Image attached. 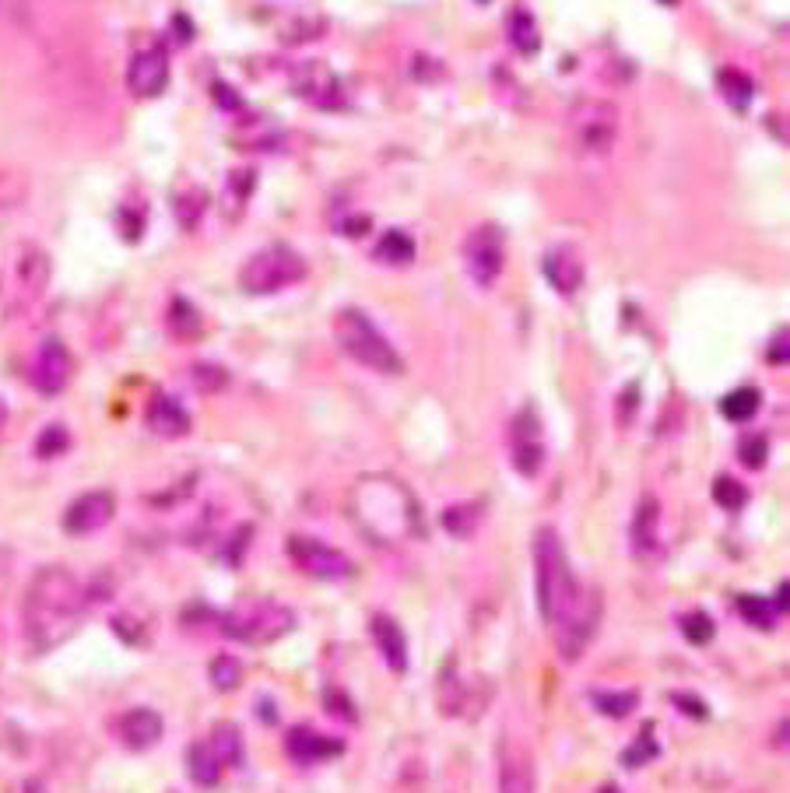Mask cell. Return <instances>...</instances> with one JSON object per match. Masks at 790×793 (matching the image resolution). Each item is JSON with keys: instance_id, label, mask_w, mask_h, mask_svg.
Returning a JSON list of instances; mask_svg holds the SVG:
<instances>
[{"instance_id": "6da1fadb", "label": "cell", "mask_w": 790, "mask_h": 793, "mask_svg": "<svg viewBox=\"0 0 790 793\" xmlns=\"http://www.w3.org/2000/svg\"><path fill=\"white\" fill-rule=\"evenodd\" d=\"M85 608H88L85 583L63 565H42L32 576L22 605V625L32 654L57 649L85 618Z\"/></svg>"}, {"instance_id": "7a4b0ae2", "label": "cell", "mask_w": 790, "mask_h": 793, "mask_svg": "<svg viewBox=\"0 0 790 793\" xmlns=\"http://www.w3.org/2000/svg\"><path fill=\"white\" fill-rule=\"evenodd\" d=\"M348 513H352L358 534H366L376 548H393L418 534V502L408 491L404 481L390 478V474H366L355 481L352 499H348Z\"/></svg>"}, {"instance_id": "3957f363", "label": "cell", "mask_w": 790, "mask_h": 793, "mask_svg": "<svg viewBox=\"0 0 790 793\" xmlns=\"http://www.w3.org/2000/svg\"><path fill=\"white\" fill-rule=\"evenodd\" d=\"M534 600H537V614H542L545 625H556L559 618L576 605L583 597V586L569 565L566 545L556 527H537L534 530Z\"/></svg>"}, {"instance_id": "277c9868", "label": "cell", "mask_w": 790, "mask_h": 793, "mask_svg": "<svg viewBox=\"0 0 790 793\" xmlns=\"http://www.w3.org/2000/svg\"><path fill=\"white\" fill-rule=\"evenodd\" d=\"M330 330H335V341H338L341 352L352 362H358L362 369H373L379 376H401L404 373L401 352L384 338V330L373 324L369 313H362L355 306H344L335 316V327Z\"/></svg>"}, {"instance_id": "5b68a950", "label": "cell", "mask_w": 790, "mask_h": 793, "mask_svg": "<svg viewBox=\"0 0 790 793\" xmlns=\"http://www.w3.org/2000/svg\"><path fill=\"white\" fill-rule=\"evenodd\" d=\"M295 629V611L278 600H243L221 614V632L246 646H271Z\"/></svg>"}, {"instance_id": "8992f818", "label": "cell", "mask_w": 790, "mask_h": 793, "mask_svg": "<svg viewBox=\"0 0 790 793\" xmlns=\"http://www.w3.org/2000/svg\"><path fill=\"white\" fill-rule=\"evenodd\" d=\"M306 260L299 257V249H292L289 243H271V246H264L257 249L253 257L243 264V271H240V289L246 295H278L284 289H292V284H299L306 278Z\"/></svg>"}, {"instance_id": "52a82bcc", "label": "cell", "mask_w": 790, "mask_h": 793, "mask_svg": "<svg viewBox=\"0 0 790 793\" xmlns=\"http://www.w3.org/2000/svg\"><path fill=\"white\" fill-rule=\"evenodd\" d=\"M569 131L583 155H608L619 141V109L605 99H580L569 113Z\"/></svg>"}, {"instance_id": "ba28073f", "label": "cell", "mask_w": 790, "mask_h": 793, "mask_svg": "<svg viewBox=\"0 0 790 793\" xmlns=\"http://www.w3.org/2000/svg\"><path fill=\"white\" fill-rule=\"evenodd\" d=\"M506 450H510V464L520 478H537L545 471L548 447H545V425L534 404H524L510 422L506 432Z\"/></svg>"}, {"instance_id": "9c48e42d", "label": "cell", "mask_w": 790, "mask_h": 793, "mask_svg": "<svg viewBox=\"0 0 790 793\" xmlns=\"http://www.w3.org/2000/svg\"><path fill=\"white\" fill-rule=\"evenodd\" d=\"M597 622H600V594L587 586L576 605L569 608L556 625H548L551 636H556L559 657L566 663H576L583 657V649L591 646L594 632H597Z\"/></svg>"}, {"instance_id": "30bf717a", "label": "cell", "mask_w": 790, "mask_h": 793, "mask_svg": "<svg viewBox=\"0 0 790 793\" xmlns=\"http://www.w3.org/2000/svg\"><path fill=\"white\" fill-rule=\"evenodd\" d=\"M289 559L295 562L299 573L324 580V583H341V580L355 576V562L348 559L341 548L320 541V537H309V534L289 537Z\"/></svg>"}, {"instance_id": "8fae6325", "label": "cell", "mask_w": 790, "mask_h": 793, "mask_svg": "<svg viewBox=\"0 0 790 793\" xmlns=\"http://www.w3.org/2000/svg\"><path fill=\"white\" fill-rule=\"evenodd\" d=\"M464 267L478 289H493L506 267V235L493 221L474 225L464 240Z\"/></svg>"}, {"instance_id": "7c38bea8", "label": "cell", "mask_w": 790, "mask_h": 793, "mask_svg": "<svg viewBox=\"0 0 790 793\" xmlns=\"http://www.w3.org/2000/svg\"><path fill=\"white\" fill-rule=\"evenodd\" d=\"M71 376H74V355H71V347L63 344L60 338H46L39 344L36 358H32V369H28L32 387H36L42 396H57V393L68 390Z\"/></svg>"}, {"instance_id": "4fadbf2b", "label": "cell", "mask_w": 790, "mask_h": 793, "mask_svg": "<svg viewBox=\"0 0 790 793\" xmlns=\"http://www.w3.org/2000/svg\"><path fill=\"white\" fill-rule=\"evenodd\" d=\"M50 253H46L39 243H25V249L19 253V264H14V306L19 309H32L50 289Z\"/></svg>"}, {"instance_id": "5bb4252c", "label": "cell", "mask_w": 790, "mask_h": 793, "mask_svg": "<svg viewBox=\"0 0 790 793\" xmlns=\"http://www.w3.org/2000/svg\"><path fill=\"white\" fill-rule=\"evenodd\" d=\"M169 85V53L162 42H148L131 57L126 68V88L137 99H158Z\"/></svg>"}, {"instance_id": "9a60e30c", "label": "cell", "mask_w": 790, "mask_h": 793, "mask_svg": "<svg viewBox=\"0 0 790 793\" xmlns=\"http://www.w3.org/2000/svg\"><path fill=\"white\" fill-rule=\"evenodd\" d=\"M292 91L316 109H344V102H348V95L341 88V77L320 60H309V63H303V68H295Z\"/></svg>"}, {"instance_id": "2e32d148", "label": "cell", "mask_w": 790, "mask_h": 793, "mask_svg": "<svg viewBox=\"0 0 790 793\" xmlns=\"http://www.w3.org/2000/svg\"><path fill=\"white\" fill-rule=\"evenodd\" d=\"M113 516H117V496L106 488H95V491H85V496H77L68 505V513H63V530L74 537H85V534L102 530Z\"/></svg>"}, {"instance_id": "e0dca14e", "label": "cell", "mask_w": 790, "mask_h": 793, "mask_svg": "<svg viewBox=\"0 0 790 793\" xmlns=\"http://www.w3.org/2000/svg\"><path fill=\"white\" fill-rule=\"evenodd\" d=\"M499 793H537L534 758L513 737L499 744Z\"/></svg>"}, {"instance_id": "ac0fdd59", "label": "cell", "mask_w": 790, "mask_h": 793, "mask_svg": "<svg viewBox=\"0 0 790 793\" xmlns=\"http://www.w3.org/2000/svg\"><path fill=\"white\" fill-rule=\"evenodd\" d=\"M284 752H289V758L295 766H320V762H330V758H338L344 752V741L316 734L313 727L299 723L284 734Z\"/></svg>"}, {"instance_id": "d6986e66", "label": "cell", "mask_w": 790, "mask_h": 793, "mask_svg": "<svg viewBox=\"0 0 790 793\" xmlns=\"http://www.w3.org/2000/svg\"><path fill=\"white\" fill-rule=\"evenodd\" d=\"M542 271H545V281L556 289L559 295L566 298H573L580 292V284H583V257H580V249L573 243H556L548 253H545V264H542Z\"/></svg>"}, {"instance_id": "ffe728a7", "label": "cell", "mask_w": 790, "mask_h": 793, "mask_svg": "<svg viewBox=\"0 0 790 793\" xmlns=\"http://www.w3.org/2000/svg\"><path fill=\"white\" fill-rule=\"evenodd\" d=\"M629 545L632 554L640 562H651L660 554V502L657 496H643L636 502V513H632V527H629Z\"/></svg>"}, {"instance_id": "44dd1931", "label": "cell", "mask_w": 790, "mask_h": 793, "mask_svg": "<svg viewBox=\"0 0 790 793\" xmlns=\"http://www.w3.org/2000/svg\"><path fill=\"white\" fill-rule=\"evenodd\" d=\"M117 731H120V741L131 752H148V748H155L158 741H162L166 723H162V717H158L155 709L134 706V709H126L123 717H120Z\"/></svg>"}, {"instance_id": "7402d4cb", "label": "cell", "mask_w": 790, "mask_h": 793, "mask_svg": "<svg viewBox=\"0 0 790 793\" xmlns=\"http://www.w3.org/2000/svg\"><path fill=\"white\" fill-rule=\"evenodd\" d=\"M145 425L162 439H183L190 432V411L183 407L180 396L172 393H155L145 411Z\"/></svg>"}, {"instance_id": "603a6c76", "label": "cell", "mask_w": 790, "mask_h": 793, "mask_svg": "<svg viewBox=\"0 0 790 793\" xmlns=\"http://www.w3.org/2000/svg\"><path fill=\"white\" fill-rule=\"evenodd\" d=\"M373 643L379 649V657H384V663L393 671V674H408V636H404V629L398 625V618H390V614H373Z\"/></svg>"}, {"instance_id": "cb8c5ba5", "label": "cell", "mask_w": 790, "mask_h": 793, "mask_svg": "<svg viewBox=\"0 0 790 793\" xmlns=\"http://www.w3.org/2000/svg\"><path fill=\"white\" fill-rule=\"evenodd\" d=\"M506 39H510V46L520 57H537V50H542V32H537L531 8L524 4L510 8V14H506Z\"/></svg>"}, {"instance_id": "d4e9b609", "label": "cell", "mask_w": 790, "mask_h": 793, "mask_svg": "<svg viewBox=\"0 0 790 793\" xmlns=\"http://www.w3.org/2000/svg\"><path fill=\"white\" fill-rule=\"evenodd\" d=\"M208 748L218 758L221 769H235L243 766V734L235 723H215V731L208 737Z\"/></svg>"}, {"instance_id": "484cf974", "label": "cell", "mask_w": 790, "mask_h": 793, "mask_svg": "<svg viewBox=\"0 0 790 793\" xmlns=\"http://www.w3.org/2000/svg\"><path fill=\"white\" fill-rule=\"evenodd\" d=\"M221 772H226V769L218 766V758L211 755L208 741L190 744V748H186V776H190V780H194L197 786H204V790H211V786H218Z\"/></svg>"}, {"instance_id": "4316f807", "label": "cell", "mask_w": 790, "mask_h": 793, "mask_svg": "<svg viewBox=\"0 0 790 793\" xmlns=\"http://www.w3.org/2000/svg\"><path fill=\"white\" fill-rule=\"evenodd\" d=\"M373 257L387 267H408L411 260H415V240L401 229H390V232L379 235V243L373 246Z\"/></svg>"}, {"instance_id": "83f0119b", "label": "cell", "mask_w": 790, "mask_h": 793, "mask_svg": "<svg viewBox=\"0 0 790 793\" xmlns=\"http://www.w3.org/2000/svg\"><path fill=\"white\" fill-rule=\"evenodd\" d=\"M717 88L727 99V106H734L738 113H745L749 102H752V95H755V82L745 71H738V68H724L717 74Z\"/></svg>"}, {"instance_id": "f1b7e54d", "label": "cell", "mask_w": 790, "mask_h": 793, "mask_svg": "<svg viewBox=\"0 0 790 793\" xmlns=\"http://www.w3.org/2000/svg\"><path fill=\"white\" fill-rule=\"evenodd\" d=\"M758 407H763V393L755 387H738L720 401V415L727 422H749L758 415Z\"/></svg>"}, {"instance_id": "f546056e", "label": "cell", "mask_w": 790, "mask_h": 793, "mask_svg": "<svg viewBox=\"0 0 790 793\" xmlns=\"http://www.w3.org/2000/svg\"><path fill=\"white\" fill-rule=\"evenodd\" d=\"M166 327L172 330V338L194 341L200 334V313L194 309V303H186V298H172V303H169V316H166Z\"/></svg>"}, {"instance_id": "4dcf8cb0", "label": "cell", "mask_w": 790, "mask_h": 793, "mask_svg": "<svg viewBox=\"0 0 790 793\" xmlns=\"http://www.w3.org/2000/svg\"><path fill=\"white\" fill-rule=\"evenodd\" d=\"M253 169H235V172H229V183H226V190H221V200H226V208H229V215L232 218H240L243 215V208L250 204V197H253Z\"/></svg>"}, {"instance_id": "1f68e13d", "label": "cell", "mask_w": 790, "mask_h": 793, "mask_svg": "<svg viewBox=\"0 0 790 793\" xmlns=\"http://www.w3.org/2000/svg\"><path fill=\"white\" fill-rule=\"evenodd\" d=\"M591 703L597 706L600 717H608V720H625L629 712H636L640 695H636V692H591Z\"/></svg>"}, {"instance_id": "d6a6232c", "label": "cell", "mask_w": 790, "mask_h": 793, "mask_svg": "<svg viewBox=\"0 0 790 793\" xmlns=\"http://www.w3.org/2000/svg\"><path fill=\"white\" fill-rule=\"evenodd\" d=\"M208 674H211V685L218 692H235L243 685V663H240V657H232V654H218L211 660Z\"/></svg>"}, {"instance_id": "836d02e7", "label": "cell", "mask_w": 790, "mask_h": 793, "mask_svg": "<svg viewBox=\"0 0 790 793\" xmlns=\"http://www.w3.org/2000/svg\"><path fill=\"white\" fill-rule=\"evenodd\" d=\"M678 629H682L685 643H692V646H709L717 636L714 618H709L706 611H685L682 618H678Z\"/></svg>"}, {"instance_id": "e575fe53", "label": "cell", "mask_w": 790, "mask_h": 793, "mask_svg": "<svg viewBox=\"0 0 790 793\" xmlns=\"http://www.w3.org/2000/svg\"><path fill=\"white\" fill-rule=\"evenodd\" d=\"M478 523H482V510L478 505H471V502H464V505H450L447 513H442V527H447V534H453V537H471L474 530H478Z\"/></svg>"}, {"instance_id": "d590c367", "label": "cell", "mask_w": 790, "mask_h": 793, "mask_svg": "<svg viewBox=\"0 0 790 793\" xmlns=\"http://www.w3.org/2000/svg\"><path fill=\"white\" fill-rule=\"evenodd\" d=\"M25 197H28V183L22 172L11 166H0V211L22 208Z\"/></svg>"}, {"instance_id": "8d00e7d4", "label": "cell", "mask_w": 790, "mask_h": 793, "mask_svg": "<svg viewBox=\"0 0 790 793\" xmlns=\"http://www.w3.org/2000/svg\"><path fill=\"white\" fill-rule=\"evenodd\" d=\"M738 614L745 618L752 629H763V632H769L773 625H777V611H773V605L766 597H752V594L738 597Z\"/></svg>"}, {"instance_id": "74e56055", "label": "cell", "mask_w": 790, "mask_h": 793, "mask_svg": "<svg viewBox=\"0 0 790 793\" xmlns=\"http://www.w3.org/2000/svg\"><path fill=\"white\" fill-rule=\"evenodd\" d=\"M714 502L720 505V510L727 513H738V510H745V502H749V488L734 481V478H727V474H720V478L714 481Z\"/></svg>"}, {"instance_id": "f35d334b", "label": "cell", "mask_w": 790, "mask_h": 793, "mask_svg": "<svg viewBox=\"0 0 790 793\" xmlns=\"http://www.w3.org/2000/svg\"><path fill=\"white\" fill-rule=\"evenodd\" d=\"M68 447H71L68 428H63V425H46L39 432V439H36V456L39 460H53L60 453H68Z\"/></svg>"}, {"instance_id": "ab89813d", "label": "cell", "mask_w": 790, "mask_h": 793, "mask_svg": "<svg viewBox=\"0 0 790 793\" xmlns=\"http://www.w3.org/2000/svg\"><path fill=\"white\" fill-rule=\"evenodd\" d=\"M738 460L749 471H763L766 460H769V442H766V436H755V432L741 436V442H738Z\"/></svg>"}, {"instance_id": "60d3db41", "label": "cell", "mask_w": 790, "mask_h": 793, "mask_svg": "<svg viewBox=\"0 0 790 793\" xmlns=\"http://www.w3.org/2000/svg\"><path fill=\"white\" fill-rule=\"evenodd\" d=\"M190 379H194V387L200 393H218L229 387V373L218 369V366H208V362H200V366L190 369Z\"/></svg>"}, {"instance_id": "b9f144b4", "label": "cell", "mask_w": 790, "mask_h": 793, "mask_svg": "<svg viewBox=\"0 0 790 793\" xmlns=\"http://www.w3.org/2000/svg\"><path fill=\"white\" fill-rule=\"evenodd\" d=\"M660 755V748H657V741L651 737V734H640L636 737V744H632V748H625L622 752V766L625 769H640V766H646V762H654V758Z\"/></svg>"}, {"instance_id": "7bdbcfd3", "label": "cell", "mask_w": 790, "mask_h": 793, "mask_svg": "<svg viewBox=\"0 0 790 793\" xmlns=\"http://www.w3.org/2000/svg\"><path fill=\"white\" fill-rule=\"evenodd\" d=\"M324 703H327V709H338V717H341V720H348V723H355V720H358V717H355V703L348 699V695H344L338 685H327Z\"/></svg>"}, {"instance_id": "ee69618b", "label": "cell", "mask_w": 790, "mask_h": 793, "mask_svg": "<svg viewBox=\"0 0 790 793\" xmlns=\"http://www.w3.org/2000/svg\"><path fill=\"white\" fill-rule=\"evenodd\" d=\"M787 330H777V338H773V344H769V362H773V366H787Z\"/></svg>"}, {"instance_id": "f6af8a7d", "label": "cell", "mask_w": 790, "mask_h": 793, "mask_svg": "<svg viewBox=\"0 0 790 793\" xmlns=\"http://www.w3.org/2000/svg\"><path fill=\"white\" fill-rule=\"evenodd\" d=\"M671 703H674V706H682V709H685V717H692V720H706V717H709V712H706V703L689 699V695H674Z\"/></svg>"}, {"instance_id": "bcb514c9", "label": "cell", "mask_w": 790, "mask_h": 793, "mask_svg": "<svg viewBox=\"0 0 790 793\" xmlns=\"http://www.w3.org/2000/svg\"><path fill=\"white\" fill-rule=\"evenodd\" d=\"M787 597H790V586H787V580H783V583L777 586V597L769 600L773 611H777V614H787V608H790V605H787Z\"/></svg>"}, {"instance_id": "7dc6e473", "label": "cell", "mask_w": 790, "mask_h": 793, "mask_svg": "<svg viewBox=\"0 0 790 793\" xmlns=\"http://www.w3.org/2000/svg\"><path fill=\"white\" fill-rule=\"evenodd\" d=\"M4 422H8V407H4V401H0V432H4Z\"/></svg>"}, {"instance_id": "c3c4849f", "label": "cell", "mask_w": 790, "mask_h": 793, "mask_svg": "<svg viewBox=\"0 0 790 793\" xmlns=\"http://www.w3.org/2000/svg\"><path fill=\"white\" fill-rule=\"evenodd\" d=\"M657 4H668V8H674V4H678V0H657Z\"/></svg>"}, {"instance_id": "681fc988", "label": "cell", "mask_w": 790, "mask_h": 793, "mask_svg": "<svg viewBox=\"0 0 790 793\" xmlns=\"http://www.w3.org/2000/svg\"><path fill=\"white\" fill-rule=\"evenodd\" d=\"M600 793H622V790H615V786H605V790H600Z\"/></svg>"}, {"instance_id": "f907efd6", "label": "cell", "mask_w": 790, "mask_h": 793, "mask_svg": "<svg viewBox=\"0 0 790 793\" xmlns=\"http://www.w3.org/2000/svg\"><path fill=\"white\" fill-rule=\"evenodd\" d=\"M478 4H488V0H478Z\"/></svg>"}]
</instances>
